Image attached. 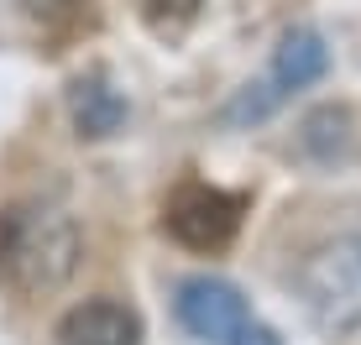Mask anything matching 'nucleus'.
Wrapping results in <instances>:
<instances>
[{"label": "nucleus", "instance_id": "f03ea898", "mask_svg": "<svg viewBox=\"0 0 361 345\" xmlns=\"http://www.w3.org/2000/svg\"><path fill=\"white\" fill-rule=\"evenodd\" d=\"M304 303L325 325H361V230L335 236L298 267Z\"/></svg>", "mask_w": 361, "mask_h": 345}, {"label": "nucleus", "instance_id": "0eeeda50", "mask_svg": "<svg viewBox=\"0 0 361 345\" xmlns=\"http://www.w3.org/2000/svg\"><path fill=\"white\" fill-rule=\"evenodd\" d=\"M325 68H330L325 37L309 32V27H293V32L278 42V53H272V79H267V84H272L278 94H288V89H304V84L325 79Z\"/></svg>", "mask_w": 361, "mask_h": 345}, {"label": "nucleus", "instance_id": "20e7f679", "mask_svg": "<svg viewBox=\"0 0 361 345\" xmlns=\"http://www.w3.org/2000/svg\"><path fill=\"white\" fill-rule=\"evenodd\" d=\"M178 325L189 330L194 340L209 345H231L252 319H246V299L220 277H189L178 288Z\"/></svg>", "mask_w": 361, "mask_h": 345}, {"label": "nucleus", "instance_id": "6e6552de", "mask_svg": "<svg viewBox=\"0 0 361 345\" xmlns=\"http://www.w3.org/2000/svg\"><path fill=\"white\" fill-rule=\"evenodd\" d=\"M21 6H27V16L47 32H84V27L99 21L94 0H21Z\"/></svg>", "mask_w": 361, "mask_h": 345}, {"label": "nucleus", "instance_id": "7ed1b4c3", "mask_svg": "<svg viewBox=\"0 0 361 345\" xmlns=\"http://www.w3.org/2000/svg\"><path fill=\"white\" fill-rule=\"evenodd\" d=\"M241 209H246L241 194L209 189V183H183L168 199V230L189 251H220L241 230Z\"/></svg>", "mask_w": 361, "mask_h": 345}, {"label": "nucleus", "instance_id": "39448f33", "mask_svg": "<svg viewBox=\"0 0 361 345\" xmlns=\"http://www.w3.org/2000/svg\"><path fill=\"white\" fill-rule=\"evenodd\" d=\"M136 335H142L136 314L126 303H110V299L79 303L58 325V345H136Z\"/></svg>", "mask_w": 361, "mask_h": 345}, {"label": "nucleus", "instance_id": "1a4fd4ad", "mask_svg": "<svg viewBox=\"0 0 361 345\" xmlns=\"http://www.w3.org/2000/svg\"><path fill=\"white\" fill-rule=\"evenodd\" d=\"M345 131H351V115H345V110H314V115L304 120V146L330 163L335 152H345V146H351Z\"/></svg>", "mask_w": 361, "mask_h": 345}, {"label": "nucleus", "instance_id": "423d86ee", "mask_svg": "<svg viewBox=\"0 0 361 345\" xmlns=\"http://www.w3.org/2000/svg\"><path fill=\"white\" fill-rule=\"evenodd\" d=\"M68 115L73 126H79V137H116L121 120H126V100H121V89L105 79V73H84V79L68 84Z\"/></svg>", "mask_w": 361, "mask_h": 345}, {"label": "nucleus", "instance_id": "f257e3e1", "mask_svg": "<svg viewBox=\"0 0 361 345\" xmlns=\"http://www.w3.org/2000/svg\"><path fill=\"white\" fill-rule=\"evenodd\" d=\"M79 267V225L53 204H11L0 215V282L21 299L63 288Z\"/></svg>", "mask_w": 361, "mask_h": 345}, {"label": "nucleus", "instance_id": "9b49d317", "mask_svg": "<svg viewBox=\"0 0 361 345\" xmlns=\"http://www.w3.org/2000/svg\"><path fill=\"white\" fill-rule=\"evenodd\" d=\"M231 345H283V340H278V335H272V330H267V325H246V330H241V335H235Z\"/></svg>", "mask_w": 361, "mask_h": 345}, {"label": "nucleus", "instance_id": "9d476101", "mask_svg": "<svg viewBox=\"0 0 361 345\" xmlns=\"http://www.w3.org/2000/svg\"><path fill=\"white\" fill-rule=\"evenodd\" d=\"M136 6H142V16L152 21L157 32H178V27H189V21L199 16L204 0H136Z\"/></svg>", "mask_w": 361, "mask_h": 345}]
</instances>
